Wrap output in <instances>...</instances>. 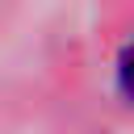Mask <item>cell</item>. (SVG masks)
<instances>
[{
	"mask_svg": "<svg viewBox=\"0 0 134 134\" xmlns=\"http://www.w3.org/2000/svg\"><path fill=\"white\" fill-rule=\"evenodd\" d=\"M121 92H126V96H134V46L121 54Z\"/></svg>",
	"mask_w": 134,
	"mask_h": 134,
	"instance_id": "cell-1",
	"label": "cell"
}]
</instances>
